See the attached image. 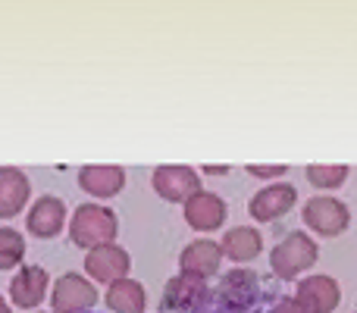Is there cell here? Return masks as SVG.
I'll return each mask as SVG.
<instances>
[{
	"mask_svg": "<svg viewBox=\"0 0 357 313\" xmlns=\"http://www.w3.org/2000/svg\"><path fill=\"white\" fill-rule=\"evenodd\" d=\"M88 313H91V310H88Z\"/></svg>",
	"mask_w": 357,
	"mask_h": 313,
	"instance_id": "obj_25",
	"label": "cell"
},
{
	"mask_svg": "<svg viewBox=\"0 0 357 313\" xmlns=\"http://www.w3.org/2000/svg\"><path fill=\"white\" fill-rule=\"evenodd\" d=\"M129 270H132V257L119 245H104L85 254V273L91 282L113 285L119 279H129Z\"/></svg>",
	"mask_w": 357,
	"mask_h": 313,
	"instance_id": "obj_5",
	"label": "cell"
},
{
	"mask_svg": "<svg viewBox=\"0 0 357 313\" xmlns=\"http://www.w3.org/2000/svg\"><path fill=\"white\" fill-rule=\"evenodd\" d=\"M154 191L169 204H185L201 191V176L191 166H157L151 176Z\"/></svg>",
	"mask_w": 357,
	"mask_h": 313,
	"instance_id": "obj_6",
	"label": "cell"
},
{
	"mask_svg": "<svg viewBox=\"0 0 357 313\" xmlns=\"http://www.w3.org/2000/svg\"><path fill=\"white\" fill-rule=\"evenodd\" d=\"M98 289L82 273H66L50 285V310L54 313H88L98 304Z\"/></svg>",
	"mask_w": 357,
	"mask_h": 313,
	"instance_id": "obj_4",
	"label": "cell"
},
{
	"mask_svg": "<svg viewBox=\"0 0 357 313\" xmlns=\"http://www.w3.org/2000/svg\"><path fill=\"white\" fill-rule=\"evenodd\" d=\"M220 298L232 310L254 307V301L260 298V279H257V273L245 270V266H241V270L226 273V276H222V282H220Z\"/></svg>",
	"mask_w": 357,
	"mask_h": 313,
	"instance_id": "obj_15",
	"label": "cell"
},
{
	"mask_svg": "<svg viewBox=\"0 0 357 313\" xmlns=\"http://www.w3.org/2000/svg\"><path fill=\"white\" fill-rule=\"evenodd\" d=\"M25 260V238L13 226H0V270H16Z\"/></svg>",
	"mask_w": 357,
	"mask_h": 313,
	"instance_id": "obj_19",
	"label": "cell"
},
{
	"mask_svg": "<svg viewBox=\"0 0 357 313\" xmlns=\"http://www.w3.org/2000/svg\"><path fill=\"white\" fill-rule=\"evenodd\" d=\"M182 216L195 232H213V229H220L222 222H226L229 210L220 194L201 188L195 197H188V201L182 204Z\"/></svg>",
	"mask_w": 357,
	"mask_h": 313,
	"instance_id": "obj_9",
	"label": "cell"
},
{
	"mask_svg": "<svg viewBox=\"0 0 357 313\" xmlns=\"http://www.w3.org/2000/svg\"><path fill=\"white\" fill-rule=\"evenodd\" d=\"M79 188L91 197H116L126 188V169L123 166H85L79 169Z\"/></svg>",
	"mask_w": 357,
	"mask_h": 313,
	"instance_id": "obj_16",
	"label": "cell"
},
{
	"mask_svg": "<svg viewBox=\"0 0 357 313\" xmlns=\"http://www.w3.org/2000/svg\"><path fill=\"white\" fill-rule=\"evenodd\" d=\"M295 301L307 313H333L342 301V289L333 276H307L298 282Z\"/></svg>",
	"mask_w": 357,
	"mask_h": 313,
	"instance_id": "obj_11",
	"label": "cell"
},
{
	"mask_svg": "<svg viewBox=\"0 0 357 313\" xmlns=\"http://www.w3.org/2000/svg\"><path fill=\"white\" fill-rule=\"evenodd\" d=\"M220 264H222V251H220V241H213V238H197V241H191V245H185L182 254H178L182 273H188V276H195V279L216 276Z\"/></svg>",
	"mask_w": 357,
	"mask_h": 313,
	"instance_id": "obj_12",
	"label": "cell"
},
{
	"mask_svg": "<svg viewBox=\"0 0 357 313\" xmlns=\"http://www.w3.org/2000/svg\"><path fill=\"white\" fill-rule=\"evenodd\" d=\"M204 295H207L204 279H195V276H188V273H178V276H173L167 282V289H163L160 307L173 310V313H188L204 301Z\"/></svg>",
	"mask_w": 357,
	"mask_h": 313,
	"instance_id": "obj_14",
	"label": "cell"
},
{
	"mask_svg": "<svg viewBox=\"0 0 357 313\" xmlns=\"http://www.w3.org/2000/svg\"><path fill=\"white\" fill-rule=\"evenodd\" d=\"M66 226V204L54 194H41L25 213V229L35 238H56Z\"/></svg>",
	"mask_w": 357,
	"mask_h": 313,
	"instance_id": "obj_10",
	"label": "cell"
},
{
	"mask_svg": "<svg viewBox=\"0 0 357 313\" xmlns=\"http://www.w3.org/2000/svg\"><path fill=\"white\" fill-rule=\"evenodd\" d=\"M298 201V188L291 182H273L266 188H260L257 194L248 201V213L257 222H276L279 216H285Z\"/></svg>",
	"mask_w": 357,
	"mask_h": 313,
	"instance_id": "obj_7",
	"label": "cell"
},
{
	"mask_svg": "<svg viewBox=\"0 0 357 313\" xmlns=\"http://www.w3.org/2000/svg\"><path fill=\"white\" fill-rule=\"evenodd\" d=\"M270 313H307V310H304L301 304L295 301V298H282V301H276V304H273Z\"/></svg>",
	"mask_w": 357,
	"mask_h": 313,
	"instance_id": "obj_22",
	"label": "cell"
},
{
	"mask_svg": "<svg viewBox=\"0 0 357 313\" xmlns=\"http://www.w3.org/2000/svg\"><path fill=\"white\" fill-rule=\"evenodd\" d=\"M301 220L310 232L333 238V235H342L351 226V210H348L345 201H339V197H333V194H317L304 204Z\"/></svg>",
	"mask_w": 357,
	"mask_h": 313,
	"instance_id": "obj_3",
	"label": "cell"
},
{
	"mask_svg": "<svg viewBox=\"0 0 357 313\" xmlns=\"http://www.w3.org/2000/svg\"><path fill=\"white\" fill-rule=\"evenodd\" d=\"M0 313H13L10 304H6V298H0Z\"/></svg>",
	"mask_w": 357,
	"mask_h": 313,
	"instance_id": "obj_23",
	"label": "cell"
},
{
	"mask_svg": "<svg viewBox=\"0 0 357 313\" xmlns=\"http://www.w3.org/2000/svg\"><path fill=\"white\" fill-rule=\"evenodd\" d=\"M317 257H320V245L307 232H289L270 251V270L289 282V279H298L301 273H307L317 264Z\"/></svg>",
	"mask_w": 357,
	"mask_h": 313,
	"instance_id": "obj_2",
	"label": "cell"
},
{
	"mask_svg": "<svg viewBox=\"0 0 357 313\" xmlns=\"http://www.w3.org/2000/svg\"><path fill=\"white\" fill-rule=\"evenodd\" d=\"M38 313H41V310H38Z\"/></svg>",
	"mask_w": 357,
	"mask_h": 313,
	"instance_id": "obj_24",
	"label": "cell"
},
{
	"mask_svg": "<svg viewBox=\"0 0 357 313\" xmlns=\"http://www.w3.org/2000/svg\"><path fill=\"white\" fill-rule=\"evenodd\" d=\"M245 172L254 176V178H282L285 172H289V166H257V163H251V166H245Z\"/></svg>",
	"mask_w": 357,
	"mask_h": 313,
	"instance_id": "obj_21",
	"label": "cell"
},
{
	"mask_svg": "<svg viewBox=\"0 0 357 313\" xmlns=\"http://www.w3.org/2000/svg\"><path fill=\"white\" fill-rule=\"evenodd\" d=\"M110 313H144L148 307V291L138 279H119V282L107 285L104 295Z\"/></svg>",
	"mask_w": 357,
	"mask_h": 313,
	"instance_id": "obj_18",
	"label": "cell"
},
{
	"mask_svg": "<svg viewBox=\"0 0 357 313\" xmlns=\"http://www.w3.org/2000/svg\"><path fill=\"white\" fill-rule=\"evenodd\" d=\"M220 251H222V257H229L232 264H248V260L260 257V251H264V235L254 226H235L222 235Z\"/></svg>",
	"mask_w": 357,
	"mask_h": 313,
	"instance_id": "obj_17",
	"label": "cell"
},
{
	"mask_svg": "<svg viewBox=\"0 0 357 313\" xmlns=\"http://www.w3.org/2000/svg\"><path fill=\"white\" fill-rule=\"evenodd\" d=\"M50 291V276L44 266H19L10 282V301L22 310H38Z\"/></svg>",
	"mask_w": 357,
	"mask_h": 313,
	"instance_id": "obj_8",
	"label": "cell"
},
{
	"mask_svg": "<svg viewBox=\"0 0 357 313\" xmlns=\"http://www.w3.org/2000/svg\"><path fill=\"white\" fill-rule=\"evenodd\" d=\"M304 176H307V182L314 185V188L333 191V188H339V185L348 178V166H326V163H317V166H307V169H304Z\"/></svg>",
	"mask_w": 357,
	"mask_h": 313,
	"instance_id": "obj_20",
	"label": "cell"
},
{
	"mask_svg": "<svg viewBox=\"0 0 357 313\" xmlns=\"http://www.w3.org/2000/svg\"><path fill=\"white\" fill-rule=\"evenodd\" d=\"M116 232H119L116 213L100 207V204H82V207H75L73 220H69V238L85 254L94 251V247L116 245Z\"/></svg>",
	"mask_w": 357,
	"mask_h": 313,
	"instance_id": "obj_1",
	"label": "cell"
},
{
	"mask_svg": "<svg viewBox=\"0 0 357 313\" xmlns=\"http://www.w3.org/2000/svg\"><path fill=\"white\" fill-rule=\"evenodd\" d=\"M31 194L29 176L16 166H0V220H13L25 210Z\"/></svg>",
	"mask_w": 357,
	"mask_h": 313,
	"instance_id": "obj_13",
	"label": "cell"
}]
</instances>
